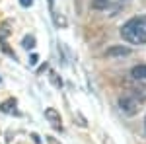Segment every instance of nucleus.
I'll use <instances>...</instances> for the list:
<instances>
[{
	"instance_id": "nucleus-1",
	"label": "nucleus",
	"mask_w": 146,
	"mask_h": 144,
	"mask_svg": "<svg viewBox=\"0 0 146 144\" xmlns=\"http://www.w3.org/2000/svg\"><path fill=\"white\" fill-rule=\"evenodd\" d=\"M121 37L129 43L144 45L146 43V16H135L121 27Z\"/></svg>"
},
{
	"instance_id": "nucleus-2",
	"label": "nucleus",
	"mask_w": 146,
	"mask_h": 144,
	"mask_svg": "<svg viewBox=\"0 0 146 144\" xmlns=\"http://www.w3.org/2000/svg\"><path fill=\"white\" fill-rule=\"evenodd\" d=\"M140 103L142 101L138 100V96L135 92H129V94H125L123 98H119V109L123 111L125 115H135L136 111L140 109Z\"/></svg>"
},
{
	"instance_id": "nucleus-3",
	"label": "nucleus",
	"mask_w": 146,
	"mask_h": 144,
	"mask_svg": "<svg viewBox=\"0 0 146 144\" xmlns=\"http://www.w3.org/2000/svg\"><path fill=\"white\" fill-rule=\"evenodd\" d=\"M45 119L51 123V127L56 131H62V121H60V113L55 107H47L45 109Z\"/></svg>"
},
{
	"instance_id": "nucleus-4",
	"label": "nucleus",
	"mask_w": 146,
	"mask_h": 144,
	"mask_svg": "<svg viewBox=\"0 0 146 144\" xmlns=\"http://www.w3.org/2000/svg\"><path fill=\"white\" fill-rule=\"evenodd\" d=\"M131 53V49L129 47H123V45H119V47H109L107 49V56H125Z\"/></svg>"
},
{
	"instance_id": "nucleus-5",
	"label": "nucleus",
	"mask_w": 146,
	"mask_h": 144,
	"mask_svg": "<svg viewBox=\"0 0 146 144\" xmlns=\"http://www.w3.org/2000/svg\"><path fill=\"white\" fill-rule=\"evenodd\" d=\"M131 76L135 80H146V64H138L131 70Z\"/></svg>"
},
{
	"instance_id": "nucleus-6",
	"label": "nucleus",
	"mask_w": 146,
	"mask_h": 144,
	"mask_svg": "<svg viewBox=\"0 0 146 144\" xmlns=\"http://www.w3.org/2000/svg\"><path fill=\"white\" fill-rule=\"evenodd\" d=\"M109 2L111 0H92V8L94 10H103V8L109 6Z\"/></svg>"
},
{
	"instance_id": "nucleus-7",
	"label": "nucleus",
	"mask_w": 146,
	"mask_h": 144,
	"mask_svg": "<svg viewBox=\"0 0 146 144\" xmlns=\"http://www.w3.org/2000/svg\"><path fill=\"white\" fill-rule=\"evenodd\" d=\"M22 45H23V49H33V47H35V37H33V35H25Z\"/></svg>"
},
{
	"instance_id": "nucleus-8",
	"label": "nucleus",
	"mask_w": 146,
	"mask_h": 144,
	"mask_svg": "<svg viewBox=\"0 0 146 144\" xmlns=\"http://www.w3.org/2000/svg\"><path fill=\"white\" fill-rule=\"evenodd\" d=\"M12 107H16V101H14V100H8V101L2 103V111H6V113H10Z\"/></svg>"
},
{
	"instance_id": "nucleus-9",
	"label": "nucleus",
	"mask_w": 146,
	"mask_h": 144,
	"mask_svg": "<svg viewBox=\"0 0 146 144\" xmlns=\"http://www.w3.org/2000/svg\"><path fill=\"white\" fill-rule=\"evenodd\" d=\"M55 23L58 25V27H64L68 22H66V18H64V16H58V14H55Z\"/></svg>"
},
{
	"instance_id": "nucleus-10",
	"label": "nucleus",
	"mask_w": 146,
	"mask_h": 144,
	"mask_svg": "<svg viewBox=\"0 0 146 144\" xmlns=\"http://www.w3.org/2000/svg\"><path fill=\"white\" fill-rule=\"evenodd\" d=\"M51 82H53V84H55V88H60V86H62V82H60V80H58V76H56L55 72H51Z\"/></svg>"
},
{
	"instance_id": "nucleus-11",
	"label": "nucleus",
	"mask_w": 146,
	"mask_h": 144,
	"mask_svg": "<svg viewBox=\"0 0 146 144\" xmlns=\"http://www.w3.org/2000/svg\"><path fill=\"white\" fill-rule=\"evenodd\" d=\"M20 4H22L23 8H27V6H31V4H33V0H20Z\"/></svg>"
},
{
	"instance_id": "nucleus-12",
	"label": "nucleus",
	"mask_w": 146,
	"mask_h": 144,
	"mask_svg": "<svg viewBox=\"0 0 146 144\" xmlns=\"http://www.w3.org/2000/svg\"><path fill=\"white\" fill-rule=\"evenodd\" d=\"M37 60H39V56H37V55H31V58H29V64H37Z\"/></svg>"
},
{
	"instance_id": "nucleus-13",
	"label": "nucleus",
	"mask_w": 146,
	"mask_h": 144,
	"mask_svg": "<svg viewBox=\"0 0 146 144\" xmlns=\"http://www.w3.org/2000/svg\"><path fill=\"white\" fill-rule=\"evenodd\" d=\"M144 129H146V119H144Z\"/></svg>"
}]
</instances>
